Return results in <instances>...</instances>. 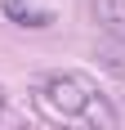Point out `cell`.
Segmentation results:
<instances>
[{"instance_id": "cell-1", "label": "cell", "mask_w": 125, "mask_h": 130, "mask_svg": "<svg viewBox=\"0 0 125 130\" xmlns=\"http://www.w3.org/2000/svg\"><path fill=\"white\" fill-rule=\"evenodd\" d=\"M31 103L58 130H116V103L85 72H45L31 81Z\"/></svg>"}, {"instance_id": "cell-2", "label": "cell", "mask_w": 125, "mask_h": 130, "mask_svg": "<svg viewBox=\"0 0 125 130\" xmlns=\"http://www.w3.org/2000/svg\"><path fill=\"white\" fill-rule=\"evenodd\" d=\"M89 13L107 40L125 45V0H89Z\"/></svg>"}, {"instance_id": "cell-3", "label": "cell", "mask_w": 125, "mask_h": 130, "mask_svg": "<svg viewBox=\"0 0 125 130\" xmlns=\"http://www.w3.org/2000/svg\"><path fill=\"white\" fill-rule=\"evenodd\" d=\"M0 13H5L9 23L27 27V31H40V27H49V23H54V13H40V9H31L27 0H0Z\"/></svg>"}, {"instance_id": "cell-4", "label": "cell", "mask_w": 125, "mask_h": 130, "mask_svg": "<svg viewBox=\"0 0 125 130\" xmlns=\"http://www.w3.org/2000/svg\"><path fill=\"white\" fill-rule=\"evenodd\" d=\"M0 117H5V90H0Z\"/></svg>"}]
</instances>
